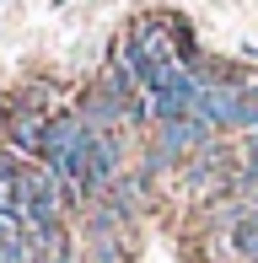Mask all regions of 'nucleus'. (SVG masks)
Returning <instances> with one entry per match:
<instances>
[{"mask_svg": "<svg viewBox=\"0 0 258 263\" xmlns=\"http://www.w3.org/2000/svg\"><path fill=\"white\" fill-rule=\"evenodd\" d=\"M76 113H81V124H86L91 135H119V129H129V118H124V102H113V97H108L102 86L81 91Z\"/></svg>", "mask_w": 258, "mask_h": 263, "instance_id": "nucleus-1", "label": "nucleus"}, {"mask_svg": "<svg viewBox=\"0 0 258 263\" xmlns=\"http://www.w3.org/2000/svg\"><path fill=\"white\" fill-rule=\"evenodd\" d=\"M226 247H231L242 263H258V215H253V220H242L237 231L226 236Z\"/></svg>", "mask_w": 258, "mask_h": 263, "instance_id": "nucleus-2", "label": "nucleus"}, {"mask_svg": "<svg viewBox=\"0 0 258 263\" xmlns=\"http://www.w3.org/2000/svg\"><path fill=\"white\" fill-rule=\"evenodd\" d=\"M27 172H32V161L22 156V151H11V145H0V188H6V194H11V188H16L22 177H27Z\"/></svg>", "mask_w": 258, "mask_h": 263, "instance_id": "nucleus-3", "label": "nucleus"}, {"mask_svg": "<svg viewBox=\"0 0 258 263\" xmlns=\"http://www.w3.org/2000/svg\"><path fill=\"white\" fill-rule=\"evenodd\" d=\"M242 135H258V76H248L242 81Z\"/></svg>", "mask_w": 258, "mask_h": 263, "instance_id": "nucleus-4", "label": "nucleus"}, {"mask_svg": "<svg viewBox=\"0 0 258 263\" xmlns=\"http://www.w3.org/2000/svg\"><path fill=\"white\" fill-rule=\"evenodd\" d=\"M0 210H6V188H0Z\"/></svg>", "mask_w": 258, "mask_h": 263, "instance_id": "nucleus-5", "label": "nucleus"}, {"mask_svg": "<svg viewBox=\"0 0 258 263\" xmlns=\"http://www.w3.org/2000/svg\"><path fill=\"white\" fill-rule=\"evenodd\" d=\"M54 6H65V0H54Z\"/></svg>", "mask_w": 258, "mask_h": 263, "instance_id": "nucleus-6", "label": "nucleus"}]
</instances>
